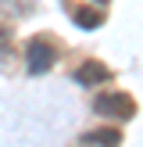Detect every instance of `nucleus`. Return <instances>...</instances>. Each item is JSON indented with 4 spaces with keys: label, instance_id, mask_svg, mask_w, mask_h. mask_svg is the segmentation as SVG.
Masks as SVG:
<instances>
[{
    "label": "nucleus",
    "instance_id": "f03ea898",
    "mask_svg": "<svg viewBox=\"0 0 143 147\" xmlns=\"http://www.w3.org/2000/svg\"><path fill=\"white\" fill-rule=\"evenodd\" d=\"M25 61H29V72L39 76V72H47L50 65H54V47H50L47 40H32L29 50H25Z\"/></svg>",
    "mask_w": 143,
    "mask_h": 147
},
{
    "label": "nucleus",
    "instance_id": "7ed1b4c3",
    "mask_svg": "<svg viewBox=\"0 0 143 147\" xmlns=\"http://www.w3.org/2000/svg\"><path fill=\"white\" fill-rule=\"evenodd\" d=\"M75 79H79L82 86H97V83L107 79V68H104L100 61H82V65L75 68Z\"/></svg>",
    "mask_w": 143,
    "mask_h": 147
},
{
    "label": "nucleus",
    "instance_id": "423d86ee",
    "mask_svg": "<svg viewBox=\"0 0 143 147\" xmlns=\"http://www.w3.org/2000/svg\"><path fill=\"white\" fill-rule=\"evenodd\" d=\"M7 47H11V32H7V29L4 25H0V54H4V50Z\"/></svg>",
    "mask_w": 143,
    "mask_h": 147
},
{
    "label": "nucleus",
    "instance_id": "20e7f679",
    "mask_svg": "<svg viewBox=\"0 0 143 147\" xmlns=\"http://www.w3.org/2000/svg\"><path fill=\"white\" fill-rule=\"evenodd\" d=\"M82 144H90V147H118L122 133L118 129H93V133H82Z\"/></svg>",
    "mask_w": 143,
    "mask_h": 147
},
{
    "label": "nucleus",
    "instance_id": "f257e3e1",
    "mask_svg": "<svg viewBox=\"0 0 143 147\" xmlns=\"http://www.w3.org/2000/svg\"><path fill=\"white\" fill-rule=\"evenodd\" d=\"M93 108H97L100 115H118V119H132L136 115V100L129 97V93H100Z\"/></svg>",
    "mask_w": 143,
    "mask_h": 147
},
{
    "label": "nucleus",
    "instance_id": "39448f33",
    "mask_svg": "<svg viewBox=\"0 0 143 147\" xmlns=\"http://www.w3.org/2000/svg\"><path fill=\"white\" fill-rule=\"evenodd\" d=\"M75 18H79V25H82V29H97L100 22H104V14H100L97 7H79Z\"/></svg>",
    "mask_w": 143,
    "mask_h": 147
}]
</instances>
